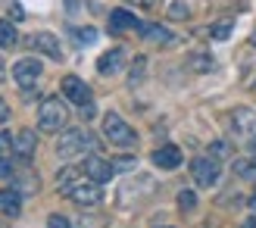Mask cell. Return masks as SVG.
Segmentation results:
<instances>
[{"label": "cell", "mask_w": 256, "mask_h": 228, "mask_svg": "<svg viewBox=\"0 0 256 228\" xmlns=\"http://www.w3.org/2000/svg\"><path fill=\"white\" fill-rule=\"evenodd\" d=\"M60 188H62V194L69 200H75L78 206H94V204H100V197H104L97 182H78L75 178V169H66L60 175Z\"/></svg>", "instance_id": "6da1fadb"}, {"label": "cell", "mask_w": 256, "mask_h": 228, "mask_svg": "<svg viewBox=\"0 0 256 228\" xmlns=\"http://www.w3.org/2000/svg\"><path fill=\"white\" fill-rule=\"evenodd\" d=\"M97 147L94 134H88L84 128H69L66 134L56 141V154L62 160H72V156H82V154H91V150Z\"/></svg>", "instance_id": "7a4b0ae2"}, {"label": "cell", "mask_w": 256, "mask_h": 228, "mask_svg": "<svg viewBox=\"0 0 256 228\" xmlns=\"http://www.w3.org/2000/svg\"><path fill=\"white\" fill-rule=\"evenodd\" d=\"M66 119H69V112L60 97L41 100V106H38V125H41V132H60L66 125Z\"/></svg>", "instance_id": "3957f363"}, {"label": "cell", "mask_w": 256, "mask_h": 228, "mask_svg": "<svg viewBox=\"0 0 256 228\" xmlns=\"http://www.w3.org/2000/svg\"><path fill=\"white\" fill-rule=\"evenodd\" d=\"M104 134H106L116 147H134V141H138L134 128H132V125H128L122 116H116V112H106V116H104Z\"/></svg>", "instance_id": "277c9868"}, {"label": "cell", "mask_w": 256, "mask_h": 228, "mask_svg": "<svg viewBox=\"0 0 256 228\" xmlns=\"http://www.w3.org/2000/svg\"><path fill=\"white\" fill-rule=\"evenodd\" d=\"M232 128L234 134L244 141V147L250 150V154H256V112L253 110H234L232 112Z\"/></svg>", "instance_id": "5b68a950"}, {"label": "cell", "mask_w": 256, "mask_h": 228, "mask_svg": "<svg viewBox=\"0 0 256 228\" xmlns=\"http://www.w3.org/2000/svg\"><path fill=\"white\" fill-rule=\"evenodd\" d=\"M190 175H194V182H197L200 188H212L216 182H219V162L200 156V160L190 162Z\"/></svg>", "instance_id": "8992f818"}, {"label": "cell", "mask_w": 256, "mask_h": 228, "mask_svg": "<svg viewBox=\"0 0 256 228\" xmlns=\"http://www.w3.org/2000/svg\"><path fill=\"white\" fill-rule=\"evenodd\" d=\"M62 94H66V100H72V104H78V106L94 104V100H91V88H88L78 75H66V78H62Z\"/></svg>", "instance_id": "52a82bcc"}, {"label": "cell", "mask_w": 256, "mask_h": 228, "mask_svg": "<svg viewBox=\"0 0 256 228\" xmlns=\"http://www.w3.org/2000/svg\"><path fill=\"white\" fill-rule=\"evenodd\" d=\"M12 78H16V84H19V88H32L38 78H41V62L32 60V56L19 60L16 66H12Z\"/></svg>", "instance_id": "ba28073f"}, {"label": "cell", "mask_w": 256, "mask_h": 228, "mask_svg": "<svg viewBox=\"0 0 256 228\" xmlns=\"http://www.w3.org/2000/svg\"><path fill=\"white\" fill-rule=\"evenodd\" d=\"M112 162H106V160H100V156H88L84 160V175L91 182H97V184H104V182H110L112 178Z\"/></svg>", "instance_id": "9c48e42d"}, {"label": "cell", "mask_w": 256, "mask_h": 228, "mask_svg": "<svg viewBox=\"0 0 256 228\" xmlns=\"http://www.w3.org/2000/svg\"><path fill=\"white\" fill-rule=\"evenodd\" d=\"M122 66H125V50L122 47H112L97 60V72L100 75H116V72H122Z\"/></svg>", "instance_id": "30bf717a"}, {"label": "cell", "mask_w": 256, "mask_h": 228, "mask_svg": "<svg viewBox=\"0 0 256 228\" xmlns=\"http://www.w3.org/2000/svg\"><path fill=\"white\" fill-rule=\"evenodd\" d=\"M153 166H160V169H178V166H182V150H178L175 144H166L160 150H153Z\"/></svg>", "instance_id": "8fae6325"}, {"label": "cell", "mask_w": 256, "mask_h": 228, "mask_svg": "<svg viewBox=\"0 0 256 228\" xmlns=\"http://www.w3.org/2000/svg\"><path fill=\"white\" fill-rule=\"evenodd\" d=\"M32 47L41 50V54H47L50 60H60V56H62L56 34H50V32H38V34H32Z\"/></svg>", "instance_id": "7c38bea8"}, {"label": "cell", "mask_w": 256, "mask_h": 228, "mask_svg": "<svg viewBox=\"0 0 256 228\" xmlns=\"http://www.w3.org/2000/svg\"><path fill=\"white\" fill-rule=\"evenodd\" d=\"M34 147H38V141H34V132L32 128H25V132H19L16 138H12V150H16V156L22 162H28L34 156Z\"/></svg>", "instance_id": "4fadbf2b"}, {"label": "cell", "mask_w": 256, "mask_h": 228, "mask_svg": "<svg viewBox=\"0 0 256 228\" xmlns=\"http://www.w3.org/2000/svg\"><path fill=\"white\" fill-rule=\"evenodd\" d=\"M132 28L140 32V19L138 16H132L128 10H112L110 12V32H132Z\"/></svg>", "instance_id": "5bb4252c"}, {"label": "cell", "mask_w": 256, "mask_h": 228, "mask_svg": "<svg viewBox=\"0 0 256 228\" xmlns=\"http://www.w3.org/2000/svg\"><path fill=\"white\" fill-rule=\"evenodd\" d=\"M19 210H22L19 188H6V191H0V212H4V216H19Z\"/></svg>", "instance_id": "9a60e30c"}, {"label": "cell", "mask_w": 256, "mask_h": 228, "mask_svg": "<svg viewBox=\"0 0 256 228\" xmlns=\"http://www.w3.org/2000/svg\"><path fill=\"white\" fill-rule=\"evenodd\" d=\"M140 34H144V41L150 44H172L175 34L166 28V25H140Z\"/></svg>", "instance_id": "2e32d148"}, {"label": "cell", "mask_w": 256, "mask_h": 228, "mask_svg": "<svg viewBox=\"0 0 256 228\" xmlns=\"http://www.w3.org/2000/svg\"><path fill=\"white\" fill-rule=\"evenodd\" d=\"M19 44V34H16V25H10L6 19H0V47L10 50Z\"/></svg>", "instance_id": "e0dca14e"}, {"label": "cell", "mask_w": 256, "mask_h": 228, "mask_svg": "<svg viewBox=\"0 0 256 228\" xmlns=\"http://www.w3.org/2000/svg\"><path fill=\"white\" fill-rule=\"evenodd\" d=\"M72 38H75V44H78V47H88V44H94V41H97V28H94V25H84V28H72Z\"/></svg>", "instance_id": "ac0fdd59"}, {"label": "cell", "mask_w": 256, "mask_h": 228, "mask_svg": "<svg viewBox=\"0 0 256 228\" xmlns=\"http://www.w3.org/2000/svg\"><path fill=\"white\" fill-rule=\"evenodd\" d=\"M234 172L247 182H256V160H238L234 162Z\"/></svg>", "instance_id": "d6986e66"}, {"label": "cell", "mask_w": 256, "mask_h": 228, "mask_svg": "<svg viewBox=\"0 0 256 228\" xmlns=\"http://www.w3.org/2000/svg\"><path fill=\"white\" fill-rule=\"evenodd\" d=\"M234 28V19H222L212 25V41H228V34Z\"/></svg>", "instance_id": "ffe728a7"}, {"label": "cell", "mask_w": 256, "mask_h": 228, "mask_svg": "<svg viewBox=\"0 0 256 228\" xmlns=\"http://www.w3.org/2000/svg\"><path fill=\"white\" fill-rule=\"evenodd\" d=\"M188 62H190V66H194L197 72H210V69L216 66V62H212V56H206V54H194V56H190Z\"/></svg>", "instance_id": "44dd1931"}, {"label": "cell", "mask_w": 256, "mask_h": 228, "mask_svg": "<svg viewBox=\"0 0 256 228\" xmlns=\"http://www.w3.org/2000/svg\"><path fill=\"white\" fill-rule=\"evenodd\" d=\"M194 206H197V194L194 191H182V194H178V210H182V212H190Z\"/></svg>", "instance_id": "7402d4cb"}, {"label": "cell", "mask_w": 256, "mask_h": 228, "mask_svg": "<svg viewBox=\"0 0 256 228\" xmlns=\"http://www.w3.org/2000/svg\"><path fill=\"white\" fill-rule=\"evenodd\" d=\"M144 69H147V60H144V56H138V60H134V69H132V75H128V82H132V88H134L140 78H144Z\"/></svg>", "instance_id": "603a6c76"}, {"label": "cell", "mask_w": 256, "mask_h": 228, "mask_svg": "<svg viewBox=\"0 0 256 228\" xmlns=\"http://www.w3.org/2000/svg\"><path fill=\"white\" fill-rule=\"evenodd\" d=\"M169 16H172V19H188V16H190V10H188V4L175 0V4L169 6Z\"/></svg>", "instance_id": "cb8c5ba5"}, {"label": "cell", "mask_w": 256, "mask_h": 228, "mask_svg": "<svg viewBox=\"0 0 256 228\" xmlns=\"http://www.w3.org/2000/svg\"><path fill=\"white\" fill-rule=\"evenodd\" d=\"M47 228H69V219L66 216H50L47 219Z\"/></svg>", "instance_id": "d4e9b609"}, {"label": "cell", "mask_w": 256, "mask_h": 228, "mask_svg": "<svg viewBox=\"0 0 256 228\" xmlns=\"http://www.w3.org/2000/svg\"><path fill=\"white\" fill-rule=\"evenodd\" d=\"M132 166H134V160H132V156H122V160L112 162V169H122V172H125V169H132Z\"/></svg>", "instance_id": "484cf974"}, {"label": "cell", "mask_w": 256, "mask_h": 228, "mask_svg": "<svg viewBox=\"0 0 256 228\" xmlns=\"http://www.w3.org/2000/svg\"><path fill=\"white\" fill-rule=\"evenodd\" d=\"M6 150H12V138L6 132H0V154H6Z\"/></svg>", "instance_id": "4316f807"}, {"label": "cell", "mask_w": 256, "mask_h": 228, "mask_svg": "<svg viewBox=\"0 0 256 228\" xmlns=\"http://www.w3.org/2000/svg\"><path fill=\"white\" fill-rule=\"evenodd\" d=\"M10 175H12V166H10L4 156H0V178H10Z\"/></svg>", "instance_id": "83f0119b"}, {"label": "cell", "mask_w": 256, "mask_h": 228, "mask_svg": "<svg viewBox=\"0 0 256 228\" xmlns=\"http://www.w3.org/2000/svg\"><path fill=\"white\" fill-rule=\"evenodd\" d=\"M10 119V106H6V100H0V125H4Z\"/></svg>", "instance_id": "f1b7e54d"}, {"label": "cell", "mask_w": 256, "mask_h": 228, "mask_svg": "<svg viewBox=\"0 0 256 228\" xmlns=\"http://www.w3.org/2000/svg\"><path fill=\"white\" fill-rule=\"evenodd\" d=\"M94 104H88V106H82V119H94Z\"/></svg>", "instance_id": "f546056e"}, {"label": "cell", "mask_w": 256, "mask_h": 228, "mask_svg": "<svg viewBox=\"0 0 256 228\" xmlns=\"http://www.w3.org/2000/svg\"><path fill=\"white\" fill-rule=\"evenodd\" d=\"M228 154V144H212V156H225Z\"/></svg>", "instance_id": "4dcf8cb0"}, {"label": "cell", "mask_w": 256, "mask_h": 228, "mask_svg": "<svg viewBox=\"0 0 256 228\" xmlns=\"http://www.w3.org/2000/svg\"><path fill=\"white\" fill-rule=\"evenodd\" d=\"M12 19H16V22H19V19H25V16H22V6H19V4H12Z\"/></svg>", "instance_id": "1f68e13d"}, {"label": "cell", "mask_w": 256, "mask_h": 228, "mask_svg": "<svg viewBox=\"0 0 256 228\" xmlns=\"http://www.w3.org/2000/svg\"><path fill=\"white\" fill-rule=\"evenodd\" d=\"M240 228H256V216H250V219H244V225Z\"/></svg>", "instance_id": "d6a6232c"}, {"label": "cell", "mask_w": 256, "mask_h": 228, "mask_svg": "<svg viewBox=\"0 0 256 228\" xmlns=\"http://www.w3.org/2000/svg\"><path fill=\"white\" fill-rule=\"evenodd\" d=\"M132 4H140V6H150L153 0H132Z\"/></svg>", "instance_id": "836d02e7"}, {"label": "cell", "mask_w": 256, "mask_h": 228, "mask_svg": "<svg viewBox=\"0 0 256 228\" xmlns=\"http://www.w3.org/2000/svg\"><path fill=\"white\" fill-rule=\"evenodd\" d=\"M4 75H6V69H4V60H0V78H4Z\"/></svg>", "instance_id": "e575fe53"}, {"label": "cell", "mask_w": 256, "mask_h": 228, "mask_svg": "<svg viewBox=\"0 0 256 228\" xmlns=\"http://www.w3.org/2000/svg\"><path fill=\"white\" fill-rule=\"evenodd\" d=\"M250 206H253V210H256V191H253V197H250Z\"/></svg>", "instance_id": "d590c367"}, {"label": "cell", "mask_w": 256, "mask_h": 228, "mask_svg": "<svg viewBox=\"0 0 256 228\" xmlns=\"http://www.w3.org/2000/svg\"><path fill=\"white\" fill-rule=\"evenodd\" d=\"M250 44H256V32H253V34H250Z\"/></svg>", "instance_id": "8d00e7d4"}]
</instances>
